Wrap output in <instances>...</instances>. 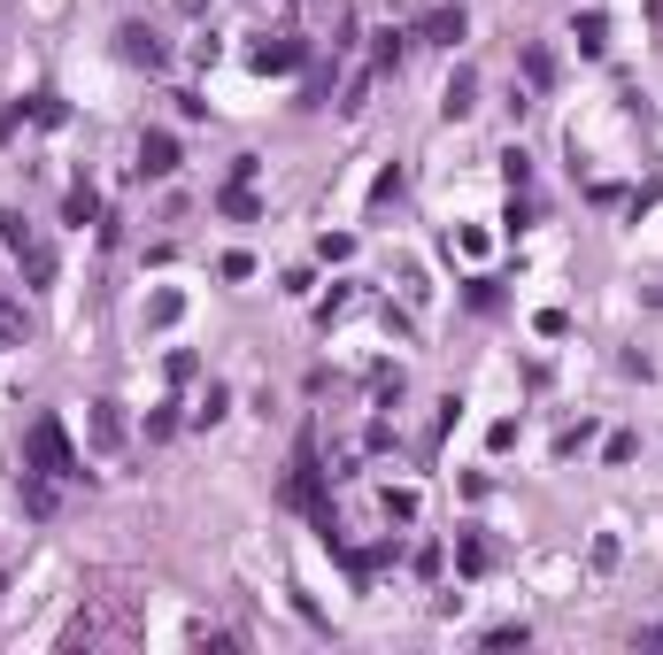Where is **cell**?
Returning <instances> with one entry per match:
<instances>
[{
	"mask_svg": "<svg viewBox=\"0 0 663 655\" xmlns=\"http://www.w3.org/2000/svg\"><path fill=\"white\" fill-rule=\"evenodd\" d=\"M54 501H62V479H47V471H23V509H31V516H54Z\"/></svg>",
	"mask_w": 663,
	"mask_h": 655,
	"instance_id": "8fae6325",
	"label": "cell"
},
{
	"mask_svg": "<svg viewBox=\"0 0 663 655\" xmlns=\"http://www.w3.org/2000/svg\"><path fill=\"white\" fill-rule=\"evenodd\" d=\"M517 62H524V85H532V93H548V85H555V54H548V47H524Z\"/></svg>",
	"mask_w": 663,
	"mask_h": 655,
	"instance_id": "5bb4252c",
	"label": "cell"
},
{
	"mask_svg": "<svg viewBox=\"0 0 663 655\" xmlns=\"http://www.w3.org/2000/svg\"><path fill=\"white\" fill-rule=\"evenodd\" d=\"M0 247L16 255L23 286H54V247H47V232H39L23 208H0Z\"/></svg>",
	"mask_w": 663,
	"mask_h": 655,
	"instance_id": "3957f363",
	"label": "cell"
},
{
	"mask_svg": "<svg viewBox=\"0 0 663 655\" xmlns=\"http://www.w3.org/2000/svg\"><path fill=\"white\" fill-rule=\"evenodd\" d=\"M579 47H586V54H602V47H610V16H602V8H586V16H579Z\"/></svg>",
	"mask_w": 663,
	"mask_h": 655,
	"instance_id": "e0dca14e",
	"label": "cell"
},
{
	"mask_svg": "<svg viewBox=\"0 0 663 655\" xmlns=\"http://www.w3.org/2000/svg\"><path fill=\"white\" fill-rule=\"evenodd\" d=\"M471 109H479V70H456V78H448V93H440V116H448V124H463Z\"/></svg>",
	"mask_w": 663,
	"mask_h": 655,
	"instance_id": "ba28073f",
	"label": "cell"
},
{
	"mask_svg": "<svg viewBox=\"0 0 663 655\" xmlns=\"http://www.w3.org/2000/svg\"><path fill=\"white\" fill-rule=\"evenodd\" d=\"M456 563H463V579H479V571H494V540H479V532H463V540H456Z\"/></svg>",
	"mask_w": 663,
	"mask_h": 655,
	"instance_id": "4fadbf2b",
	"label": "cell"
},
{
	"mask_svg": "<svg viewBox=\"0 0 663 655\" xmlns=\"http://www.w3.org/2000/svg\"><path fill=\"white\" fill-rule=\"evenodd\" d=\"M471 31V16H463V0H448V8H432L425 23H417V39H432V47H456Z\"/></svg>",
	"mask_w": 663,
	"mask_h": 655,
	"instance_id": "52a82bcc",
	"label": "cell"
},
{
	"mask_svg": "<svg viewBox=\"0 0 663 655\" xmlns=\"http://www.w3.org/2000/svg\"><path fill=\"white\" fill-rule=\"evenodd\" d=\"M23 471H47V479H85V463H78V448H70V432H62V417H31L23 424Z\"/></svg>",
	"mask_w": 663,
	"mask_h": 655,
	"instance_id": "7a4b0ae2",
	"label": "cell"
},
{
	"mask_svg": "<svg viewBox=\"0 0 663 655\" xmlns=\"http://www.w3.org/2000/svg\"><path fill=\"white\" fill-rule=\"evenodd\" d=\"M286 501L325 532V547L339 540V509H332V493H325V456H317V432H302V448H294V471H286Z\"/></svg>",
	"mask_w": 663,
	"mask_h": 655,
	"instance_id": "6da1fadb",
	"label": "cell"
},
{
	"mask_svg": "<svg viewBox=\"0 0 663 655\" xmlns=\"http://www.w3.org/2000/svg\"><path fill=\"white\" fill-rule=\"evenodd\" d=\"M132 633V602L124 594H101L93 610H78V625L62 633V648H101V641H124Z\"/></svg>",
	"mask_w": 663,
	"mask_h": 655,
	"instance_id": "277c9868",
	"label": "cell"
},
{
	"mask_svg": "<svg viewBox=\"0 0 663 655\" xmlns=\"http://www.w3.org/2000/svg\"><path fill=\"white\" fill-rule=\"evenodd\" d=\"M62 216H70V224H101V193H93V185H70V193H62Z\"/></svg>",
	"mask_w": 663,
	"mask_h": 655,
	"instance_id": "9a60e30c",
	"label": "cell"
},
{
	"mask_svg": "<svg viewBox=\"0 0 663 655\" xmlns=\"http://www.w3.org/2000/svg\"><path fill=\"white\" fill-rule=\"evenodd\" d=\"M85 440H93L101 456H109V448L124 440V417H116V401H93V417H85Z\"/></svg>",
	"mask_w": 663,
	"mask_h": 655,
	"instance_id": "30bf717a",
	"label": "cell"
},
{
	"mask_svg": "<svg viewBox=\"0 0 663 655\" xmlns=\"http://www.w3.org/2000/svg\"><path fill=\"white\" fill-rule=\"evenodd\" d=\"M649 16H656V23H663V0H649Z\"/></svg>",
	"mask_w": 663,
	"mask_h": 655,
	"instance_id": "cb8c5ba5",
	"label": "cell"
},
{
	"mask_svg": "<svg viewBox=\"0 0 663 655\" xmlns=\"http://www.w3.org/2000/svg\"><path fill=\"white\" fill-rule=\"evenodd\" d=\"M116 47H124V62H132V70H163V62H170V47L147 31V23H124V31H116Z\"/></svg>",
	"mask_w": 663,
	"mask_h": 655,
	"instance_id": "8992f818",
	"label": "cell"
},
{
	"mask_svg": "<svg viewBox=\"0 0 663 655\" xmlns=\"http://www.w3.org/2000/svg\"><path fill=\"white\" fill-rule=\"evenodd\" d=\"M16 339H31V309L23 301H0V347H16Z\"/></svg>",
	"mask_w": 663,
	"mask_h": 655,
	"instance_id": "2e32d148",
	"label": "cell"
},
{
	"mask_svg": "<svg viewBox=\"0 0 663 655\" xmlns=\"http://www.w3.org/2000/svg\"><path fill=\"white\" fill-rule=\"evenodd\" d=\"M177 317H185V294H155L147 301V325H177Z\"/></svg>",
	"mask_w": 663,
	"mask_h": 655,
	"instance_id": "44dd1931",
	"label": "cell"
},
{
	"mask_svg": "<svg viewBox=\"0 0 663 655\" xmlns=\"http://www.w3.org/2000/svg\"><path fill=\"white\" fill-rule=\"evenodd\" d=\"M170 170H177V140L170 132H147L140 140V177H170Z\"/></svg>",
	"mask_w": 663,
	"mask_h": 655,
	"instance_id": "9c48e42d",
	"label": "cell"
},
{
	"mask_svg": "<svg viewBox=\"0 0 663 655\" xmlns=\"http://www.w3.org/2000/svg\"><path fill=\"white\" fill-rule=\"evenodd\" d=\"M656 301H663V286H656Z\"/></svg>",
	"mask_w": 663,
	"mask_h": 655,
	"instance_id": "d4e9b609",
	"label": "cell"
},
{
	"mask_svg": "<svg viewBox=\"0 0 663 655\" xmlns=\"http://www.w3.org/2000/svg\"><path fill=\"white\" fill-rule=\"evenodd\" d=\"M524 641H532V633H524V625H494V633H487V648H524Z\"/></svg>",
	"mask_w": 663,
	"mask_h": 655,
	"instance_id": "603a6c76",
	"label": "cell"
},
{
	"mask_svg": "<svg viewBox=\"0 0 663 655\" xmlns=\"http://www.w3.org/2000/svg\"><path fill=\"white\" fill-rule=\"evenodd\" d=\"M216 208H224V216H232V224H255V216H263V201H255V193H247V185H239V177H232V185H224V193H216Z\"/></svg>",
	"mask_w": 663,
	"mask_h": 655,
	"instance_id": "7c38bea8",
	"label": "cell"
},
{
	"mask_svg": "<svg viewBox=\"0 0 663 655\" xmlns=\"http://www.w3.org/2000/svg\"><path fill=\"white\" fill-rule=\"evenodd\" d=\"M386 516H394V524H417V493H409V487L386 493Z\"/></svg>",
	"mask_w": 663,
	"mask_h": 655,
	"instance_id": "7402d4cb",
	"label": "cell"
},
{
	"mask_svg": "<svg viewBox=\"0 0 663 655\" xmlns=\"http://www.w3.org/2000/svg\"><path fill=\"white\" fill-rule=\"evenodd\" d=\"M501 177H509V193H524V185H532V155L509 147V155H501Z\"/></svg>",
	"mask_w": 663,
	"mask_h": 655,
	"instance_id": "d6986e66",
	"label": "cell"
},
{
	"mask_svg": "<svg viewBox=\"0 0 663 655\" xmlns=\"http://www.w3.org/2000/svg\"><path fill=\"white\" fill-rule=\"evenodd\" d=\"M394 201H401V163L378 170V185H370V208H394Z\"/></svg>",
	"mask_w": 663,
	"mask_h": 655,
	"instance_id": "ffe728a7",
	"label": "cell"
},
{
	"mask_svg": "<svg viewBox=\"0 0 663 655\" xmlns=\"http://www.w3.org/2000/svg\"><path fill=\"white\" fill-rule=\"evenodd\" d=\"M224 409H232V386H216V378H208V393H201V409H193V424H216Z\"/></svg>",
	"mask_w": 663,
	"mask_h": 655,
	"instance_id": "ac0fdd59",
	"label": "cell"
},
{
	"mask_svg": "<svg viewBox=\"0 0 663 655\" xmlns=\"http://www.w3.org/2000/svg\"><path fill=\"white\" fill-rule=\"evenodd\" d=\"M247 62H255L263 78H286V70H302V62H309V39H302V31H271Z\"/></svg>",
	"mask_w": 663,
	"mask_h": 655,
	"instance_id": "5b68a950",
	"label": "cell"
}]
</instances>
